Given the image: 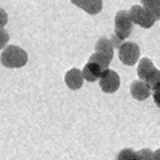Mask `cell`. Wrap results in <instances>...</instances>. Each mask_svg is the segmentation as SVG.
Segmentation results:
<instances>
[{"instance_id": "6da1fadb", "label": "cell", "mask_w": 160, "mask_h": 160, "mask_svg": "<svg viewBox=\"0 0 160 160\" xmlns=\"http://www.w3.org/2000/svg\"><path fill=\"white\" fill-rule=\"evenodd\" d=\"M28 60L27 52L22 48L17 47V45H9L2 51V56H0V63L9 68V69H17V68H22L26 66V63Z\"/></svg>"}, {"instance_id": "7a4b0ae2", "label": "cell", "mask_w": 160, "mask_h": 160, "mask_svg": "<svg viewBox=\"0 0 160 160\" xmlns=\"http://www.w3.org/2000/svg\"><path fill=\"white\" fill-rule=\"evenodd\" d=\"M132 28H133V22L130 20L129 11H120L118 14L115 15V30H114V35L124 42L126 38H129L132 35Z\"/></svg>"}, {"instance_id": "3957f363", "label": "cell", "mask_w": 160, "mask_h": 160, "mask_svg": "<svg viewBox=\"0 0 160 160\" xmlns=\"http://www.w3.org/2000/svg\"><path fill=\"white\" fill-rule=\"evenodd\" d=\"M141 49L138 47V43L135 42H124L118 49V57L121 63H124L126 66H133L136 64V62L139 60Z\"/></svg>"}, {"instance_id": "277c9868", "label": "cell", "mask_w": 160, "mask_h": 160, "mask_svg": "<svg viewBox=\"0 0 160 160\" xmlns=\"http://www.w3.org/2000/svg\"><path fill=\"white\" fill-rule=\"evenodd\" d=\"M129 15H130V20L133 24H138L144 28H151L153 24L156 22V20L141 5H133L129 11Z\"/></svg>"}, {"instance_id": "5b68a950", "label": "cell", "mask_w": 160, "mask_h": 160, "mask_svg": "<svg viewBox=\"0 0 160 160\" xmlns=\"http://www.w3.org/2000/svg\"><path fill=\"white\" fill-rule=\"evenodd\" d=\"M99 85L105 93H115L120 88V77L115 70H105L102 78L99 79Z\"/></svg>"}, {"instance_id": "8992f818", "label": "cell", "mask_w": 160, "mask_h": 160, "mask_svg": "<svg viewBox=\"0 0 160 160\" xmlns=\"http://www.w3.org/2000/svg\"><path fill=\"white\" fill-rule=\"evenodd\" d=\"M64 82H66V85L69 87L70 90H78V88H81L82 84H84L82 70L77 69V68L68 70L66 75H64Z\"/></svg>"}, {"instance_id": "52a82bcc", "label": "cell", "mask_w": 160, "mask_h": 160, "mask_svg": "<svg viewBox=\"0 0 160 160\" xmlns=\"http://www.w3.org/2000/svg\"><path fill=\"white\" fill-rule=\"evenodd\" d=\"M130 94L136 100H145L151 94V88L144 81L138 79V81H133L132 85H130Z\"/></svg>"}, {"instance_id": "ba28073f", "label": "cell", "mask_w": 160, "mask_h": 160, "mask_svg": "<svg viewBox=\"0 0 160 160\" xmlns=\"http://www.w3.org/2000/svg\"><path fill=\"white\" fill-rule=\"evenodd\" d=\"M105 70L98 66V64H94V63H87L85 66H84L82 69V77H84V81H88V82H94V81H99L102 75H103Z\"/></svg>"}, {"instance_id": "9c48e42d", "label": "cell", "mask_w": 160, "mask_h": 160, "mask_svg": "<svg viewBox=\"0 0 160 160\" xmlns=\"http://www.w3.org/2000/svg\"><path fill=\"white\" fill-rule=\"evenodd\" d=\"M73 5L78 8H81L82 11H85L87 14L96 15L100 12V9L103 6V3L100 0H88V2H73Z\"/></svg>"}, {"instance_id": "30bf717a", "label": "cell", "mask_w": 160, "mask_h": 160, "mask_svg": "<svg viewBox=\"0 0 160 160\" xmlns=\"http://www.w3.org/2000/svg\"><path fill=\"white\" fill-rule=\"evenodd\" d=\"M138 77H139L141 81H145L147 78H148V75L153 72V70H156V66L153 64V62L147 57V58H141L139 63H138Z\"/></svg>"}, {"instance_id": "8fae6325", "label": "cell", "mask_w": 160, "mask_h": 160, "mask_svg": "<svg viewBox=\"0 0 160 160\" xmlns=\"http://www.w3.org/2000/svg\"><path fill=\"white\" fill-rule=\"evenodd\" d=\"M94 48H96V52L105 54V56L109 57V58H112V56H114V45H112L111 39H108V38H100L96 42Z\"/></svg>"}, {"instance_id": "7c38bea8", "label": "cell", "mask_w": 160, "mask_h": 160, "mask_svg": "<svg viewBox=\"0 0 160 160\" xmlns=\"http://www.w3.org/2000/svg\"><path fill=\"white\" fill-rule=\"evenodd\" d=\"M141 6L145 9L154 20H160V0H145L141 3Z\"/></svg>"}, {"instance_id": "4fadbf2b", "label": "cell", "mask_w": 160, "mask_h": 160, "mask_svg": "<svg viewBox=\"0 0 160 160\" xmlns=\"http://www.w3.org/2000/svg\"><path fill=\"white\" fill-rule=\"evenodd\" d=\"M111 60H112V58L106 57L105 54H100V52H94V54H91L90 58H88V62H90V63H94V64L100 66L103 70H108V66H109Z\"/></svg>"}, {"instance_id": "5bb4252c", "label": "cell", "mask_w": 160, "mask_h": 160, "mask_svg": "<svg viewBox=\"0 0 160 160\" xmlns=\"http://www.w3.org/2000/svg\"><path fill=\"white\" fill-rule=\"evenodd\" d=\"M144 82L151 88V91L153 90H156V88H159L160 87V70L159 69H156V70H153L150 75H148V78H147Z\"/></svg>"}, {"instance_id": "9a60e30c", "label": "cell", "mask_w": 160, "mask_h": 160, "mask_svg": "<svg viewBox=\"0 0 160 160\" xmlns=\"http://www.w3.org/2000/svg\"><path fill=\"white\" fill-rule=\"evenodd\" d=\"M117 160H138L136 157V151H133L132 148H124L118 153Z\"/></svg>"}, {"instance_id": "2e32d148", "label": "cell", "mask_w": 160, "mask_h": 160, "mask_svg": "<svg viewBox=\"0 0 160 160\" xmlns=\"http://www.w3.org/2000/svg\"><path fill=\"white\" fill-rule=\"evenodd\" d=\"M153 153L154 151H151L150 148H142L136 153V157L138 160H153Z\"/></svg>"}, {"instance_id": "e0dca14e", "label": "cell", "mask_w": 160, "mask_h": 160, "mask_svg": "<svg viewBox=\"0 0 160 160\" xmlns=\"http://www.w3.org/2000/svg\"><path fill=\"white\" fill-rule=\"evenodd\" d=\"M9 42V33L5 28H0V49H5Z\"/></svg>"}, {"instance_id": "ac0fdd59", "label": "cell", "mask_w": 160, "mask_h": 160, "mask_svg": "<svg viewBox=\"0 0 160 160\" xmlns=\"http://www.w3.org/2000/svg\"><path fill=\"white\" fill-rule=\"evenodd\" d=\"M6 22H8V14L3 11V9H0V28L5 27Z\"/></svg>"}, {"instance_id": "d6986e66", "label": "cell", "mask_w": 160, "mask_h": 160, "mask_svg": "<svg viewBox=\"0 0 160 160\" xmlns=\"http://www.w3.org/2000/svg\"><path fill=\"white\" fill-rule=\"evenodd\" d=\"M111 42H112V45H114V48H118V49H120V47H121V45L124 43V42L121 41L120 38H117V36H115V35H112V39H111Z\"/></svg>"}, {"instance_id": "ffe728a7", "label": "cell", "mask_w": 160, "mask_h": 160, "mask_svg": "<svg viewBox=\"0 0 160 160\" xmlns=\"http://www.w3.org/2000/svg\"><path fill=\"white\" fill-rule=\"evenodd\" d=\"M153 98H154L156 105H157V106H160V87H159V88H156V90H153Z\"/></svg>"}, {"instance_id": "44dd1931", "label": "cell", "mask_w": 160, "mask_h": 160, "mask_svg": "<svg viewBox=\"0 0 160 160\" xmlns=\"http://www.w3.org/2000/svg\"><path fill=\"white\" fill-rule=\"evenodd\" d=\"M153 160H160V148L153 153Z\"/></svg>"}]
</instances>
